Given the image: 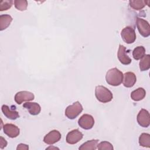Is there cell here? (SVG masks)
I'll return each instance as SVG.
<instances>
[{"label": "cell", "instance_id": "cell-5", "mask_svg": "<svg viewBox=\"0 0 150 150\" xmlns=\"http://www.w3.org/2000/svg\"><path fill=\"white\" fill-rule=\"evenodd\" d=\"M79 125L83 129H90L94 124V120L91 115L85 114L80 117L78 121Z\"/></svg>", "mask_w": 150, "mask_h": 150}, {"label": "cell", "instance_id": "cell-10", "mask_svg": "<svg viewBox=\"0 0 150 150\" xmlns=\"http://www.w3.org/2000/svg\"><path fill=\"white\" fill-rule=\"evenodd\" d=\"M83 137V134L79 129H73L67 134L66 142L69 144H75L79 142Z\"/></svg>", "mask_w": 150, "mask_h": 150}, {"label": "cell", "instance_id": "cell-4", "mask_svg": "<svg viewBox=\"0 0 150 150\" xmlns=\"http://www.w3.org/2000/svg\"><path fill=\"white\" fill-rule=\"evenodd\" d=\"M121 36L123 40L127 44L134 43L136 39L135 30L131 26L124 28L121 32Z\"/></svg>", "mask_w": 150, "mask_h": 150}, {"label": "cell", "instance_id": "cell-7", "mask_svg": "<svg viewBox=\"0 0 150 150\" xmlns=\"http://www.w3.org/2000/svg\"><path fill=\"white\" fill-rule=\"evenodd\" d=\"M138 124L144 128H146L150 125V115L149 112L145 109H141L137 115Z\"/></svg>", "mask_w": 150, "mask_h": 150}, {"label": "cell", "instance_id": "cell-14", "mask_svg": "<svg viewBox=\"0 0 150 150\" xmlns=\"http://www.w3.org/2000/svg\"><path fill=\"white\" fill-rule=\"evenodd\" d=\"M1 109L4 115L10 120H15L19 117V113L13 108L9 107L7 105H3Z\"/></svg>", "mask_w": 150, "mask_h": 150}, {"label": "cell", "instance_id": "cell-22", "mask_svg": "<svg viewBox=\"0 0 150 150\" xmlns=\"http://www.w3.org/2000/svg\"><path fill=\"white\" fill-rule=\"evenodd\" d=\"M139 144L141 146L146 148L150 147V135L148 133H142L139 137Z\"/></svg>", "mask_w": 150, "mask_h": 150}, {"label": "cell", "instance_id": "cell-15", "mask_svg": "<svg viewBox=\"0 0 150 150\" xmlns=\"http://www.w3.org/2000/svg\"><path fill=\"white\" fill-rule=\"evenodd\" d=\"M23 107L27 109L29 111L30 114L33 115H38L41 111L40 105L35 102H26L23 104Z\"/></svg>", "mask_w": 150, "mask_h": 150}, {"label": "cell", "instance_id": "cell-11", "mask_svg": "<svg viewBox=\"0 0 150 150\" xmlns=\"http://www.w3.org/2000/svg\"><path fill=\"white\" fill-rule=\"evenodd\" d=\"M4 132L9 137L13 138L17 137L20 133L19 128L12 124H6L3 126Z\"/></svg>", "mask_w": 150, "mask_h": 150}, {"label": "cell", "instance_id": "cell-21", "mask_svg": "<svg viewBox=\"0 0 150 150\" xmlns=\"http://www.w3.org/2000/svg\"><path fill=\"white\" fill-rule=\"evenodd\" d=\"M145 54V49L142 46L136 47L132 51V56L135 60H139L142 58Z\"/></svg>", "mask_w": 150, "mask_h": 150}, {"label": "cell", "instance_id": "cell-3", "mask_svg": "<svg viewBox=\"0 0 150 150\" xmlns=\"http://www.w3.org/2000/svg\"><path fill=\"white\" fill-rule=\"evenodd\" d=\"M83 109V107L80 102H74L73 104L69 105L66 108L65 115L69 119H74L82 112Z\"/></svg>", "mask_w": 150, "mask_h": 150}, {"label": "cell", "instance_id": "cell-27", "mask_svg": "<svg viewBox=\"0 0 150 150\" xmlns=\"http://www.w3.org/2000/svg\"><path fill=\"white\" fill-rule=\"evenodd\" d=\"M29 149V146L26 144H19L17 148H16V149L18 150V149Z\"/></svg>", "mask_w": 150, "mask_h": 150}, {"label": "cell", "instance_id": "cell-25", "mask_svg": "<svg viewBox=\"0 0 150 150\" xmlns=\"http://www.w3.org/2000/svg\"><path fill=\"white\" fill-rule=\"evenodd\" d=\"M13 4L12 0H5L1 1L0 2V11H6L11 8Z\"/></svg>", "mask_w": 150, "mask_h": 150}, {"label": "cell", "instance_id": "cell-13", "mask_svg": "<svg viewBox=\"0 0 150 150\" xmlns=\"http://www.w3.org/2000/svg\"><path fill=\"white\" fill-rule=\"evenodd\" d=\"M123 85L127 88L132 87L134 86L137 81V77L135 74L133 72L128 71L125 73L123 75Z\"/></svg>", "mask_w": 150, "mask_h": 150}, {"label": "cell", "instance_id": "cell-12", "mask_svg": "<svg viewBox=\"0 0 150 150\" xmlns=\"http://www.w3.org/2000/svg\"><path fill=\"white\" fill-rule=\"evenodd\" d=\"M117 56L119 61L122 64L128 65L131 63V59L127 54L126 48L123 45H119Z\"/></svg>", "mask_w": 150, "mask_h": 150}, {"label": "cell", "instance_id": "cell-6", "mask_svg": "<svg viewBox=\"0 0 150 150\" xmlns=\"http://www.w3.org/2000/svg\"><path fill=\"white\" fill-rule=\"evenodd\" d=\"M137 27L139 33L142 36L146 38L150 35V26L146 21L140 18H137Z\"/></svg>", "mask_w": 150, "mask_h": 150}, {"label": "cell", "instance_id": "cell-23", "mask_svg": "<svg viewBox=\"0 0 150 150\" xmlns=\"http://www.w3.org/2000/svg\"><path fill=\"white\" fill-rule=\"evenodd\" d=\"M15 8L21 11H25L28 7V1L26 0H15L14 1Z\"/></svg>", "mask_w": 150, "mask_h": 150}, {"label": "cell", "instance_id": "cell-2", "mask_svg": "<svg viewBox=\"0 0 150 150\" xmlns=\"http://www.w3.org/2000/svg\"><path fill=\"white\" fill-rule=\"evenodd\" d=\"M96 98L101 103H106L112 100L113 96L110 90L103 86H97L95 89Z\"/></svg>", "mask_w": 150, "mask_h": 150}, {"label": "cell", "instance_id": "cell-20", "mask_svg": "<svg viewBox=\"0 0 150 150\" xmlns=\"http://www.w3.org/2000/svg\"><path fill=\"white\" fill-rule=\"evenodd\" d=\"M150 68V56L145 54L141 59L139 62V69L142 71L148 70Z\"/></svg>", "mask_w": 150, "mask_h": 150}, {"label": "cell", "instance_id": "cell-16", "mask_svg": "<svg viewBox=\"0 0 150 150\" xmlns=\"http://www.w3.org/2000/svg\"><path fill=\"white\" fill-rule=\"evenodd\" d=\"M146 96V91L143 88H138L131 93V98L135 101L142 100Z\"/></svg>", "mask_w": 150, "mask_h": 150}, {"label": "cell", "instance_id": "cell-9", "mask_svg": "<svg viewBox=\"0 0 150 150\" xmlns=\"http://www.w3.org/2000/svg\"><path fill=\"white\" fill-rule=\"evenodd\" d=\"M62 137V135L57 130L54 129L50 131L43 138L45 143L48 145H53L58 142Z\"/></svg>", "mask_w": 150, "mask_h": 150}, {"label": "cell", "instance_id": "cell-8", "mask_svg": "<svg viewBox=\"0 0 150 150\" xmlns=\"http://www.w3.org/2000/svg\"><path fill=\"white\" fill-rule=\"evenodd\" d=\"M34 94L29 91H21L18 92L15 96V101L18 104H21L23 101H29L34 99Z\"/></svg>", "mask_w": 150, "mask_h": 150}, {"label": "cell", "instance_id": "cell-17", "mask_svg": "<svg viewBox=\"0 0 150 150\" xmlns=\"http://www.w3.org/2000/svg\"><path fill=\"white\" fill-rule=\"evenodd\" d=\"M12 21V18L9 15H1L0 16V30L2 31L6 29Z\"/></svg>", "mask_w": 150, "mask_h": 150}, {"label": "cell", "instance_id": "cell-1", "mask_svg": "<svg viewBox=\"0 0 150 150\" xmlns=\"http://www.w3.org/2000/svg\"><path fill=\"white\" fill-rule=\"evenodd\" d=\"M123 73L117 68H112L107 71L105 75L106 82L110 86H118L123 80Z\"/></svg>", "mask_w": 150, "mask_h": 150}, {"label": "cell", "instance_id": "cell-19", "mask_svg": "<svg viewBox=\"0 0 150 150\" xmlns=\"http://www.w3.org/2000/svg\"><path fill=\"white\" fill-rule=\"evenodd\" d=\"M149 1H143V0H131L129 1V6L135 9V10H141L144 8L146 3H149Z\"/></svg>", "mask_w": 150, "mask_h": 150}, {"label": "cell", "instance_id": "cell-24", "mask_svg": "<svg viewBox=\"0 0 150 150\" xmlns=\"http://www.w3.org/2000/svg\"><path fill=\"white\" fill-rule=\"evenodd\" d=\"M98 150H112L114 149L112 145L107 141H103L97 145V148Z\"/></svg>", "mask_w": 150, "mask_h": 150}, {"label": "cell", "instance_id": "cell-28", "mask_svg": "<svg viewBox=\"0 0 150 150\" xmlns=\"http://www.w3.org/2000/svg\"><path fill=\"white\" fill-rule=\"evenodd\" d=\"M59 149V148H56V147H52V146H49V147H48V148H46V149Z\"/></svg>", "mask_w": 150, "mask_h": 150}, {"label": "cell", "instance_id": "cell-18", "mask_svg": "<svg viewBox=\"0 0 150 150\" xmlns=\"http://www.w3.org/2000/svg\"><path fill=\"white\" fill-rule=\"evenodd\" d=\"M98 140V139H92L90 141H87V142L83 144L79 149L80 150L84 149H91L95 150L97 148Z\"/></svg>", "mask_w": 150, "mask_h": 150}, {"label": "cell", "instance_id": "cell-26", "mask_svg": "<svg viewBox=\"0 0 150 150\" xmlns=\"http://www.w3.org/2000/svg\"><path fill=\"white\" fill-rule=\"evenodd\" d=\"M7 145V142L6 141V140L2 137H0V148L1 149H3L4 148H5Z\"/></svg>", "mask_w": 150, "mask_h": 150}]
</instances>
